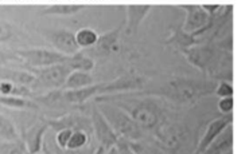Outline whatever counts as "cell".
<instances>
[{
	"mask_svg": "<svg viewBox=\"0 0 249 154\" xmlns=\"http://www.w3.org/2000/svg\"><path fill=\"white\" fill-rule=\"evenodd\" d=\"M214 94L218 98H228L233 97V86L231 82L226 80H220L217 86H215Z\"/></svg>",
	"mask_w": 249,
	"mask_h": 154,
	"instance_id": "cell-31",
	"label": "cell"
},
{
	"mask_svg": "<svg viewBox=\"0 0 249 154\" xmlns=\"http://www.w3.org/2000/svg\"><path fill=\"white\" fill-rule=\"evenodd\" d=\"M35 75V85L33 86V92L34 90H46L49 92H55V90H62L66 78L69 77L71 70L65 64H54L50 67H45V69H29Z\"/></svg>",
	"mask_w": 249,
	"mask_h": 154,
	"instance_id": "cell-4",
	"label": "cell"
},
{
	"mask_svg": "<svg viewBox=\"0 0 249 154\" xmlns=\"http://www.w3.org/2000/svg\"><path fill=\"white\" fill-rule=\"evenodd\" d=\"M47 129H49V125H47L46 120H42L35 122L34 125H31L26 130V133L23 134V139H22L26 153L35 154L41 152L42 146H43V137H45Z\"/></svg>",
	"mask_w": 249,
	"mask_h": 154,
	"instance_id": "cell-13",
	"label": "cell"
},
{
	"mask_svg": "<svg viewBox=\"0 0 249 154\" xmlns=\"http://www.w3.org/2000/svg\"><path fill=\"white\" fill-rule=\"evenodd\" d=\"M218 110H220L222 114H232L233 110V97L228 98H220L218 101Z\"/></svg>",
	"mask_w": 249,
	"mask_h": 154,
	"instance_id": "cell-34",
	"label": "cell"
},
{
	"mask_svg": "<svg viewBox=\"0 0 249 154\" xmlns=\"http://www.w3.org/2000/svg\"><path fill=\"white\" fill-rule=\"evenodd\" d=\"M65 64L71 71H85V73H89L94 67V61H93V58L88 57L87 54L80 51L74 54V55H71V57H68V61L65 62Z\"/></svg>",
	"mask_w": 249,
	"mask_h": 154,
	"instance_id": "cell-23",
	"label": "cell"
},
{
	"mask_svg": "<svg viewBox=\"0 0 249 154\" xmlns=\"http://www.w3.org/2000/svg\"><path fill=\"white\" fill-rule=\"evenodd\" d=\"M94 105L97 106L100 113L104 115L105 120L108 121V123L112 126L117 137L125 138L128 141H138L143 137V130L123 108L99 98H94Z\"/></svg>",
	"mask_w": 249,
	"mask_h": 154,
	"instance_id": "cell-3",
	"label": "cell"
},
{
	"mask_svg": "<svg viewBox=\"0 0 249 154\" xmlns=\"http://www.w3.org/2000/svg\"><path fill=\"white\" fill-rule=\"evenodd\" d=\"M26 154H30V153H26ZM35 154H46V153H45V152H43V153H41V152H39V153H35Z\"/></svg>",
	"mask_w": 249,
	"mask_h": 154,
	"instance_id": "cell-39",
	"label": "cell"
},
{
	"mask_svg": "<svg viewBox=\"0 0 249 154\" xmlns=\"http://www.w3.org/2000/svg\"><path fill=\"white\" fill-rule=\"evenodd\" d=\"M71 129H62V130L57 131V136H55V141H57V145L59 146V149H62L65 152L66 149V145L69 142V138L71 136Z\"/></svg>",
	"mask_w": 249,
	"mask_h": 154,
	"instance_id": "cell-33",
	"label": "cell"
},
{
	"mask_svg": "<svg viewBox=\"0 0 249 154\" xmlns=\"http://www.w3.org/2000/svg\"><path fill=\"white\" fill-rule=\"evenodd\" d=\"M145 78L138 74H127L120 75L119 78L113 79L112 82H104L101 87V95H113V94H123V92H138L142 90L145 83Z\"/></svg>",
	"mask_w": 249,
	"mask_h": 154,
	"instance_id": "cell-8",
	"label": "cell"
},
{
	"mask_svg": "<svg viewBox=\"0 0 249 154\" xmlns=\"http://www.w3.org/2000/svg\"><path fill=\"white\" fill-rule=\"evenodd\" d=\"M135 154H142V153H138V152H136V153H135Z\"/></svg>",
	"mask_w": 249,
	"mask_h": 154,
	"instance_id": "cell-40",
	"label": "cell"
},
{
	"mask_svg": "<svg viewBox=\"0 0 249 154\" xmlns=\"http://www.w3.org/2000/svg\"><path fill=\"white\" fill-rule=\"evenodd\" d=\"M152 10L151 6H127V23H125V35L127 36H135L139 31L142 22Z\"/></svg>",
	"mask_w": 249,
	"mask_h": 154,
	"instance_id": "cell-18",
	"label": "cell"
},
{
	"mask_svg": "<svg viewBox=\"0 0 249 154\" xmlns=\"http://www.w3.org/2000/svg\"><path fill=\"white\" fill-rule=\"evenodd\" d=\"M17 127L6 115L0 114V142H20Z\"/></svg>",
	"mask_w": 249,
	"mask_h": 154,
	"instance_id": "cell-25",
	"label": "cell"
},
{
	"mask_svg": "<svg viewBox=\"0 0 249 154\" xmlns=\"http://www.w3.org/2000/svg\"><path fill=\"white\" fill-rule=\"evenodd\" d=\"M0 95H10V97H23V98H34L33 90L27 86L14 85L8 82H0Z\"/></svg>",
	"mask_w": 249,
	"mask_h": 154,
	"instance_id": "cell-26",
	"label": "cell"
},
{
	"mask_svg": "<svg viewBox=\"0 0 249 154\" xmlns=\"http://www.w3.org/2000/svg\"><path fill=\"white\" fill-rule=\"evenodd\" d=\"M0 154H26L23 142H0Z\"/></svg>",
	"mask_w": 249,
	"mask_h": 154,
	"instance_id": "cell-30",
	"label": "cell"
},
{
	"mask_svg": "<svg viewBox=\"0 0 249 154\" xmlns=\"http://www.w3.org/2000/svg\"><path fill=\"white\" fill-rule=\"evenodd\" d=\"M217 80L194 79V78H173L162 89V95L179 105H194L203 97L214 92Z\"/></svg>",
	"mask_w": 249,
	"mask_h": 154,
	"instance_id": "cell-2",
	"label": "cell"
},
{
	"mask_svg": "<svg viewBox=\"0 0 249 154\" xmlns=\"http://www.w3.org/2000/svg\"><path fill=\"white\" fill-rule=\"evenodd\" d=\"M84 8L85 6H80V4H53L46 7L42 14L49 16H73L75 14L81 12Z\"/></svg>",
	"mask_w": 249,
	"mask_h": 154,
	"instance_id": "cell-24",
	"label": "cell"
},
{
	"mask_svg": "<svg viewBox=\"0 0 249 154\" xmlns=\"http://www.w3.org/2000/svg\"><path fill=\"white\" fill-rule=\"evenodd\" d=\"M224 154H233V150H229V152H226V153Z\"/></svg>",
	"mask_w": 249,
	"mask_h": 154,
	"instance_id": "cell-38",
	"label": "cell"
},
{
	"mask_svg": "<svg viewBox=\"0 0 249 154\" xmlns=\"http://www.w3.org/2000/svg\"><path fill=\"white\" fill-rule=\"evenodd\" d=\"M104 152H105L104 149L101 148V146H99V148L96 149V152H94V153H93V154H104Z\"/></svg>",
	"mask_w": 249,
	"mask_h": 154,
	"instance_id": "cell-37",
	"label": "cell"
},
{
	"mask_svg": "<svg viewBox=\"0 0 249 154\" xmlns=\"http://www.w3.org/2000/svg\"><path fill=\"white\" fill-rule=\"evenodd\" d=\"M42 150H43V152H45V153L46 154H53L52 152H49V148H47V145L45 142H43V146H42Z\"/></svg>",
	"mask_w": 249,
	"mask_h": 154,
	"instance_id": "cell-36",
	"label": "cell"
},
{
	"mask_svg": "<svg viewBox=\"0 0 249 154\" xmlns=\"http://www.w3.org/2000/svg\"><path fill=\"white\" fill-rule=\"evenodd\" d=\"M220 52V48L215 46L214 43H202V45H196V46L187 48L182 54L185 55L186 61L194 66L196 69L202 71L203 74H209L212 69L215 58Z\"/></svg>",
	"mask_w": 249,
	"mask_h": 154,
	"instance_id": "cell-6",
	"label": "cell"
},
{
	"mask_svg": "<svg viewBox=\"0 0 249 154\" xmlns=\"http://www.w3.org/2000/svg\"><path fill=\"white\" fill-rule=\"evenodd\" d=\"M22 63L27 69H45L54 64H61L68 61V57L59 54L55 50L36 47V48H24L15 51Z\"/></svg>",
	"mask_w": 249,
	"mask_h": 154,
	"instance_id": "cell-5",
	"label": "cell"
},
{
	"mask_svg": "<svg viewBox=\"0 0 249 154\" xmlns=\"http://www.w3.org/2000/svg\"><path fill=\"white\" fill-rule=\"evenodd\" d=\"M49 127H52L55 131L62 130V129H84V130L92 131V122L90 120H88L82 115L77 114H66L64 117H59V118H54V120H46Z\"/></svg>",
	"mask_w": 249,
	"mask_h": 154,
	"instance_id": "cell-15",
	"label": "cell"
},
{
	"mask_svg": "<svg viewBox=\"0 0 249 154\" xmlns=\"http://www.w3.org/2000/svg\"><path fill=\"white\" fill-rule=\"evenodd\" d=\"M123 108L142 130H154L162 122V108L154 99L140 98L128 92L96 97Z\"/></svg>",
	"mask_w": 249,
	"mask_h": 154,
	"instance_id": "cell-1",
	"label": "cell"
},
{
	"mask_svg": "<svg viewBox=\"0 0 249 154\" xmlns=\"http://www.w3.org/2000/svg\"><path fill=\"white\" fill-rule=\"evenodd\" d=\"M90 137H92L90 131L84 130V129H75V130L71 131V136H70L69 142L66 145L65 152L75 153L78 150L87 148L89 142H90Z\"/></svg>",
	"mask_w": 249,
	"mask_h": 154,
	"instance_id": "cell-22",
	"label": "cell"
},
{
	"mask_svg": "<svg viewBox=\"0 0 249 154\" xmlns=\"http://www.w3.org/2000/svg\"><path fill=\"white\" fill-rule=\"evenodd\" d=\"M122 26L117 29L110 30L104 35L99 36V40L94 46L90 48V51L97 57H109L120 51V35H122Z\"/></svg>",
	"mask_w": 249,
	"mask_h": 154,
	"instance_id": "cell-11",
	"label": "cell"
},
{
	"mask_svg": "<svg viewBox=\"0 0 249 154\" xmlns=\"http://www.w3.org/2000/svg\"><path fill=\"white\" fill-rule=\"evenodd\" d=\"M180 10L185 11V22L182 26V30L187 34H197L209 23V16L206 12L203 11L202 6H180Z\"/></svg>",
	"mask_w": 249,
	"mask_h": 154,
	"instance_id": "cell-10",
	"label": "cell"
},
{
	"mask_svg": "<svg viewBox=\"0 0 249 154\" xmlns=\"http://www.w3.org/2000/svg\"><path fill=\"white\" fill-rule=\"evenodd\" d=\"M233 148V125L226 126L202 154H224Z\"/></svg>",
	"mask_w": 249,
	"mask_h": 154,
	"instance_id": "cell-20",
	"label": "cell"
},
{
	"mask_svg": "<svg viewBox=\"0 0 249 154\" xmlns=\"http://www.w3.org/2000/svg\"><path fill=\"white\" fill-rule=\"evenodd\" d=\"M101 87H103V83H94V85L78 89V90H62L64 102L69 105H82L92 98L99 97L101 94Z\"/></svg>",
	"mask_w": 249,
	"mask_h": 154,
	"instance_id": "cell-17",
	"label": "cell"
},
{
	"mask_svg": "<svg viewBox=\"0 0 249 154\" xmlns=\"http://www.w3.org/2000/svg\"><path fill=\"white\" fill-rule=\"evenodd\" d=\"M154 130H155V137L159 143L168 150H175L179 148L180 143L183 141V137H185V131L182 130L180 126L167 123L163 121Z\"/></svg>",
	"mask_w": 249,
	"mask_h": 154,
	"instance_id": "cell-9",
	"label": "cell"
},
{
	"mask_svg": "<svg viewBox=\"0 0 249 154\" xmlns=\"http://www.w3.org/2000/svg\"><path fill=\"white\" fill-rule=\"evenodd\" d=\"M104 154H119V152H117L115 146H112V148H109L108 150H105Z\"/></svg>",
	"mask_w": 249,
	"mask_h": 154,
	"instance_id": "cell-35",
	"label": "cell"
},
{
	"mask_svg": "<svg viewBox=\"0 0 249 154\" xmlns=\"http://www.w3.org/2000/svg\"><path fill=\"white\" fill-rule=\"evenodd\" d=\"M232 122L233 114H225L220 117V118H215V120L212 121L208 125V127H206L201 141H199V143L197 145V148H196L193 154H202L210 146V143L220 136V133L225 129L226 126L232 125Z\"/></svg>",
	"mask_w": 249,
	"mask_h": 154,
	"instance_id": "cell-12",
	"label": "cell"
},
{
	"mask_svg": "<svg viewBox=\"0 0 249 154\" xmlns=\"http://www.w3.org/2000/svg\"><path fill=\"white\" fill-rule=\"evenodd\" d=\"M0 105L10 108H38V103L34 102L31 98L10 97V95H0Z\"/></svg>",
	"mask_w": 249,
	"mask_h": 154,
	"instance_id": "cell-27",
	"label": "cell"
},
{
	"mask_svg": "<svg viewBox=\"0 0 249 154\" xmlns=\"http://www.w3.org/2000/svg\"><path fill=\"white\" fill-rule=\"evenodd\" d=\"M90 122H92V131L93 134L96 136L97 141H99V146L108 150L112 146H115V143L117 142V134L115 130L112 129V126L108 123V121L105 120L104 115L100 113V110L97 106L93 102L92 106V115H90Z\"/></svg>",
	"mask_w": 249,
	"mask_h": 154,
	"instance_id": "cell-7",
	"label": "cell"
},
{
	"mask_svg": "<svg viewBox=\"0 0 249 154\" xmlns=\"http://www.w3.org/2000/svg\"><path fill=\"white\" fill-rule=\"evenodd\" d=\"M164 45L173 47V48H177V50H179L182 52L187 50V48H190V47L198 45V39L194 35L185 32L180 27V29H173L168 39L164 40Z\"/></svg>",
	"mask_w": 249,
	"mask_h": 154,
	"instance_id": "cell-19",
	"label": "cell"
},
{
	"mask_svg": "<svg viewBox=\"0 0 249 154\" xmlns=\"http://www.w3.org/2000/svg\"><path fill=\"white\" fill-rule=\"evenodd\" d=\"M12 62H22L19 57H18L15 51L11 50H6V48H0V67L1 66H7Z\"/></svg>",
	"mask_w": 249,
	"mask_h": 154,
	"instance_id": "cell-32",
	"label": "cell"
},
{
	"mask_svg": "<svg viewBox=\"0 0 249 154\" xmlns=\"http://www.w3.org/2000/svg\"><path fill=\"white\" fill-rule=\"evenodd\" d=\"M94 85V78L90 73L85 71H71L66 78L62 90H78L88 86Z\"/></svg>",
	"mask_w": 249,
	"mask_h": 154,
	"instance_id": "cell-21",
	"label": "cell"
},
{
	"mask_svg": "<svg viewBox=\"0 0 249 154\" xmlns=\"http://www.w3.org/2000/svg\"><path fill=\"white\" fill-rule=\"evenodd\" d=\"M47 38L50 39L53 47L55 48V51L62 54L65 57H71L77 52H80V47L77 45L75 36L71 31H68V30L54 31Z\"/></svg>",
	"mask_w": 249,
	"mask_h": 154,
	"instance_id": "cell-14",
	"label": "cell"
},
{
	"mask_svg": "<svg viewBox=\"0 0 249 154\" xmlns=\"http://www.w3.org/2000/svg\"><path fill=\"white\" fill-rule=\"evenodd\" d=\"M15 35H17V29L14 27V24L0 19V43H6L11 40Z\"/></svg>",
	"mask_w": 249,
	"mask_h": 154,
	"instance_id": "cell-29",
	"label": "cell"
},
{
	"mask_svg": "<svg viewBox=\"0 0 249 154\" xmlns=\"http://www.w3.org/2000/svg\"><path fill=\"white\" fill-rule=\"evenodd\" d=\"M74 36L75 42L81 50V48H92L97 43L100 35L92 29H81L75 32Z\"/></svg>",
	"mask_w": 249,
	"mask_h": 154,
	"instance_id": "cell-28",
	"label": "cell"
},
{
	"mask_svg": "<svg viewBox=\"0 0 249 154\" xmlns=\"http://www.w3.org/2000/svg\"><path fill=\"white\" fill-rule=\"evenodd\" d=\"M35 80H36L35 75L27 69H12V67H7V66L0 67V82L27 86L30 89H33V86L35 85Z\"/></svg>",
	"mask_w": 249,
	"mask_h": 154,
	"instance_id": "cell-16",
	"label": "cell"
}]
</instances>
